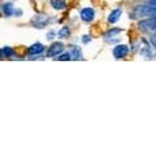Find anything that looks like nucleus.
I'll list each match as a JSON object with an SVG mask.
<instances>
[{"label": "nucleus", "instance_id": "obj_1", "mask_svg": "<svg viewBox=\"0 0 156 156\" xmlns=\"http://www.w3.org/2000/svg\"><path fill=\"white\" fill-rule=\"evenodd\" d=\"M134 16H156V2H150L148 4H142L134 9Z\"/></svg>", "mask_w": 156, "mask_h": 156}, {"label": "nucleus", "instance_id": "obj_2", "mask_svg": "<svg viewBox=\"0 0 156 156\" xmlns=\"http://www.w3.org/2000/svg\"><path fill=\"white\" fill-rule=\"evenodd\" d=\"M94 16H95V12L92 8H83L81 11V18L85 22H91L94 20Z\"/></svg>", "mask_w": 156, "mask_h": 156}, {"label": "nucleus", "instance_id": "obj_3", "mask_svg": "<svg viewBox=\"0 0 156 156\" xmlns=\"http://www.w3.org/2000/svg\"><path fill=\"white\" fill-rule=\"evenodd\" d=\"M139 27L146 29V30H154L156 31V16L151 20H144V21L139 22Z\"/></svg>", "mask_w": 156, "mask_h": 156}, {"label": "nucleus", "instance_id": "obj_4", "mask_svg": "<svg viewBox=\"0 0 156 156\" xmlns=\"http://www.w3.org/2000/svg\"><path fill=\"white\" fill-rule=\"evenodd\" d=\"M128 52H129V48L124 46V44H120V46H117L113 48V56L116 58H122L125 57L126 55H128Z\"/></svg>", "mask_w": 156, "mask_h": 156}, {"label": "nucleus", "instance_id": "obj_5", "mask_svg": "<svg viewBox=\"0 0 156 156\" xmlns=\"http://www.w3.org/2000/svg\"><path fill=\"white\" fill-rule=\"evenodd\" d=\"M64 50V46H62V43H53V44L50 47V50H48L47 55L48 56H57L60 55Z\"/></svg>", "mask_w": 156, "mask_h": 156}, {"label": "nucleus", "instance_id": "obj_6", "mask_svg": "<svg viewBox=\"0 0 156 156\" xmlns=\"http://www.w3.org/2000/svg\"><path fill=\"white\" fill-rule=\"evenodd\" d=\"M121 9H115V11H112L111 12V14L108 16V22L109 23H115V22H117L119 21V18H120V16H121Z\"/></svg>", "mask_w": 156, "mask_h": 156}, {"label": "nucleus", "instance_id": "obj_7", "mask_svg": "<svg viewBox=\"0 0 156 156\" xmlns=\"http://www.w3.org/2000/svg\"><path fill=\"white\" fill-rule=\"evenodd\" d=\"M43 44H41V43H35V44H33L31 47H29V53L30 55H37V53H41L43 51Z\"/></svg>", "mask_w": 156, "mask_h": 156}, {"label": "nucleus", "instance_id": "obj_8", "mask_svg": "<svg viewBox=\"0 0 156 156\" xmlns=\"http://www.w3.org/2000/svg\"><path fill=\"white\" fill-rule=\"evenodd\" d=\"M3 13L5 14V16H12V13H13V7H12L11 3L3 4Z\"/></svg>", "mask_w": 156, "mask_h": 156}, {"label": "nucleus", "instance_id": "obj_9", "mask_svg": "<svg viewBox=\"0 0 156 156\" xmlns=\"http://www.w3.org/2000/svg\"><path fill=\"white\" fill-rule=\"evenodd\" d=\"M51 5L55 9H62L65 7V2L64 0H51Z\"/></svg>", "mask_w": 156, "mask_h": 156}, {"label": "nucleus", "instance_id": "obj_10", "mask_svg": "<svg viewBox=\"0 0 156 156\" xmlns=\"http://www.w3.org/2000/svg\"><path fill=\"white\" fill-rule=\"evenodd\" d=\"M69 34H70L69 29H68L66 26H64L60 31H58V37H60V38H66V37H69Z\"/></svg>", "mask_w": 156, "mask_h": 156}, {"label": "nucleus", "instance_id": "obj_11", "mask_svg": "<svg viewBox=\"0 0 156 156\" xmlns=\"http://www.w3.org/2000/svg\"><path fill=\"white\" fill-rule=\"evenodd\" d=\"M72 55H73V58L74 60H78V58H81V52L80 50H77V47L72 46Z\"/></svg>", "mask_w": 156, "mask_h": 156}, {"label": "nucleus", "instance_id": "obj_12", "mask_svg": "<svg viewBox=\"0 0 156 156\" xmlns=\"http://www.w3.org/2000/svg\"><path fill=\"white\" fill-rule=\"evenodd\" d=\"M121 30L120 29H113V30H111V31H108V33H105V38L108 39V38H111V37H113V35H117V34H119Z\"/></svg>", "mask_w": 156, "mask_h": 156}, {"label": "nucleus", "instance_id": "obj_13", "mask_svg": "<svg viewBox=\"0 0 156 156\" xmlns=\"http://www.w3.org/2000/svg\"><path fill=\"white\" fill-rule=\"evenodd\" d=\"M2 52H3V55H5V56H8V57L13 56V51H12L9 47H4L3 50H2Z\"/></svg>", "mask_w": 156, "mask_h": 156}, {"label": "nucleus", "instance_id": "obj_14", "mask_svg": "<svg viewBox=\"0 0 156 156\" xmlns=\"http://www.w3.org/2000/svg\"><path fill=\"white\" fill-rule=\"evenodd\" d=\"M70 58H72L70 53H64V55H61L60 57H58V60H60V61H69Z\"/></svg>", "mask_w": 156, "mask_h": 156}, {"label": "nucleus", "instance_id": "obj_15", "mask_svg": "<svg viewBox=\"0 0 156 156\" xmlns=\"http://www.w3.org/2000/svg\"><path fill=\"white\" fill-rule=\"evenodd\" d=\"M90 41H91V38L87 37V35H85L83 38H82V42H83V43H87V42H90Z\"/></svg>", "mask_w": 156, "mask_h": 156}, {"label": "nucleus", "instance_id": "obj_16", "mask_svg": "<svg viewBox=\"0 0 156 156\" xmlns=\"http://www.w3.org/2000/svg\"><path fill=\"white\" fill-rule=\"evenodd\" d=\"M151 42H152V44L156 47V37H155V38H152V41H151Z\"/></svg>", "mask_w": 156, "mask_h": 156}, {"label": "nucleus", "instance_id": "obj_17", "mask_svg": "<svg viewBox=\"0 0 156 156\" xmlns=\"http://www.w3.org/2000/svg\"><path fill=\"white\" fill-rule=\"evenodd\" d=\"M48 38H50V39L53 38V33H50V34H48Z\"/></svg>", "mask_w": 156, "mask_h": 156}, {"label": "nucleus", "instance_id": "obj_18", "mask_svg": "<svg viewBox=\"0 0 156 156\" xmlns=\"http://www.w3.org/2000/svg\"><path fill=\"white\" fill-rule=\"evenodd\" d=\"M148 2H156V0H148Z\"/></svg>", "mask_w": 156, "mask_h": 156}, {"label": "nucleus", "instance_id": "obj_19", "mask_svg": "<svg viewBox=\"0 0 156 156\" xmlns=\"http://www.w3.org/2000/svg\"><path fill=\"white\" fill-rule=\"evenodd\" d=\"M155 37H156V34H155Z\"/></svg>", "mask_w": 156, "mask_h": 156}]
</instances>
